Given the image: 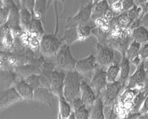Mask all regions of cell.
<instances>
[{
	"label": "cell",
	"instance_id": "6da1fadb",
	"mask_svg": "<svg viewBox=\"0 0 148 119\" xmlns=\"http://www.w3.org/2000/svg\"><path fill=\"white\" fill-rule=\"evenodd\" d=\"M83 79L82 75L76 70L66 71L64 85V96L70 103L76 98L81 96V82Z\"/></svg>",
	"mask_w": 148,
	"mask_h": 119
},
{
	"label": "cell",
	"instance_id": "7a4b0ae2",
	"mask_svg": "<svg viewBox=\"0 0 148 119\" xmlns=\"http://www.w3.org/2000/svg\"><path fill=\"white\" fill-rule=\"evenodd\" d=\"M77 59L71 52L69 44L63 43L55 55V64L56 68L64 71L75 70Z\"/></svg>",
	"mask_w": 148,
	"mask_h": 119
},
{
	"label": "cell",
	"instance_id": "3957f363",
	"mask_svg": "<svg viewBox=\"0 0 148 119\" xmlns=\"http://www.w3.org/2000/svg\"><path fill=\"white\" fill-rule=\"evenodd\" d=\"M62 39H59L57 34H45L42 37L40 42V54L45 57H53L56 55L62 45Z\"/></svg>",
	"mask_w": 148,
	"mask_h": 119
},
{
	"label": "cell",
	"instance_id": "277c9868",
	"mask_svg": "<svg viewBox=\"0 0 148 119\" xmlns=\"http://www.w3.org/2000/svg\"><path fill=\"white\" fill-rule=\"evenodd\" d=\"M123 88H125V85L119 80L108 83L99 95L103 100L104 106H111L116 104L119 95Z\"/></svg>",
	"mask_w": 148,
	"mask_h": 119
},
{
	"label": "cell",
	"instance_id": "5b68a950",
	"mask_svg": "<svg viewBox=\"0 0 148 119\" xmlns=\"http://www.w3.org/2000/svg\"><path fill=\"white\" fill-rule=\"evenodd\" d=\"M96 58L99 66L108 67L115 62L114 49L107 45L101 44L99 42L95 43Z\"/></svg>",
	"mask_w": 148,
	"mask_h": 119
},
{
	"label": "cell",
	"instance_id": "8992f818",
	"mask_svg": "<svg viewBox=\"0 0 148 119\" xmlns=\"http://www.w3.org/2000/svg\"><path fill=\"white\" fill-rule=\"evenodd\" d=\"M147 74L145 68L144 61L137 66L134 73L129 77L125 86V89H136L137 90H142L146 86Z\"/></svg>",
	"mask_w": 148,
	"mask_h": 119
},
{
	"label": "cell",
	"instance_id": "52a82bcc",
	"mask_svg": "<svg viewBox=\"0 0 148 119\" xmlns=\"http://www.w3.org/2000/svg\"><path fill=\"white\" fill-rule=\"evenodd\" d=\"M93 6L94 3L90 1L84 6H82L73 17L67 19V26H77L89 22L91 20V14Z\"/></svg>",
	"mask_w": 148,
	"mask_h": 119
},
{
	"label": "cell",
	"instance_id": "ba28073f",
	"mask_svg": "<svg viewBox=\"0 0 148 119\" xmlns=\"http://www.w3.org/2000/svg\"><path fill=\"white\" fill-rule=\"evenodd\" d=\"M110 33V32H109ZM131 34H124V35L120 36H108V38L107 39L106 45L109 46L114 50L119 51L121 55H125L128 46H130V43L133 41Z\"/></svg>",
	"mask_w": 148,
	"mask_h": 119
},
{
	"label": "cell",
	"instance_id": "9c48e42d",
	"mask_svg": "<svg viewBox=\"0 0 148 119\" xmlns=\"http://www.w3.org/2000/svg\"><path fill=\"white\" fill-rule=\"evenodd\" d=\"M105 68L106 67L99 66L95 70L94 74L90 81V85L95 91L97 96L101 94L108 83L107 80V69Z\"/></svg>",
	"mask_w": 148,
	"mask_h": 119
},
{
	"label": "cell",
	"instance_id": "30bf717a",
	"mask_svg": "<svg viewBox=\"0 0 148 119\" xmlns=\"http://www.w3.org/2000/svg\"><path fill=\"white\" fill-rule=\"evenodd\" d=\"M23 100L17 92L14 86L1 91L0 95V109L1 110L7 109L13 104Z\"/></svg>",
	"mask_w": 148,
	"mask_h": 119
},
{
	"label": "cell",
	"instance_id": "8fae6325",
	"mask_svg": "<svg viewBox=\"0 0 148 119\" xmlns=\"http://www.w3.org/2000/svg\"><path fill=\"white\" fill-rule=\"evenodd\" d=\"M66 71L56 68L51 78V89L57 98L64 95V85Z\"/></svg>",
	"mask_w": 148,
	"mask_h": 119
},
{
	"label": "cell",
	"instance_id": "7c38bea8",
	"mask_svg": "<svg viewBox=\"0 0 148 119\" xmlns=\"http://www.w3.org/2000/svg\"><path fill=\"white\" fill-rule=\"evenodd\" d=\"M15 45V37L12 29L7 23L1 25V46L2 51L13 52Z\"/></svg>",
	"mask_w": 148,
	"mask_h": 119
},
{
	"label": "cell",
	"instance_id": "4fadbf2b",
	"mask_svg": "<svg viewBox=\"0 0 148 119\" xmlns=\"http://www.w3.org/2000/svg\"><path fill=\"white\" fill-rule=\"evenodd\" d=\"M98 66L99 65L97 63L96 55H90L89 56L82 58V59H78L75 70L83 75L95 71Z\"/></svg>",
	"mask_w": 148,
	"mask_h": 119
},
{
	"label": "cell",
	"instance_id": "5bb4252c",
	"mask_svg": "<svg viewBox=\"0 0 148 119\" xmlns=\"http://www.w3.org/2000/svg\"><path fill=\"white\" fill-rule=\"evenodd\" d=\"M56 97V96L53 93L51 89L44 86H39L34 89V100L39 101L44 105L51 107Z\"/></svg>",
	"mask_w": 148,
	"mask_h": 119
},
{
	"label": "cell",
	"instance_id": "9a60e30c",
	"mask_svg": "<svg viewBox=\"0 0 148 119\" xmlns=\"http://www.w3.org/2000/svg\"><path fill=\"white\" fill-rule=\"evenodd\" d=\"M80 91H81V98L82 99L83 102L85 104L86 107L90 109L96 101L97 98V95L90 86V85L86 80H84V78L81 82Z\"/></svg>",
	"mask_w": 148,
	"mask_h": 119
},
{
	"label": "cell",
	"instance_id": "2e32d148",
	"mask_svg": "<svg viewBox=\"0 0 148 119\" xmlns=\"http://www.w3.org/2000/svg\"><path fill=\"white\" fill-rule=\"evenodd\" d=\"M20 78H22L14 69H1V91L11 87Z\"/></svg>",
	"mask_w": 148,
	"mask_h": 119
},
{
	"label": "cell",
	"instance_id": "e0dca14e",
	"mask_svg": "<svg viewBox=\"0 0 148 119\" xmlns=\"http://www.w3.org/2000/svg\"><path fill=\"white\" fill-rule=\"evenodd\" d=\"M17 92L23 100H33L34 97V89L23 78H20L14 85Z\"/></svg>",
	"mask_w": 148,
	"mask_h": 119
},
{
	"label": "cell",
	"instance_id": "ac0fdd59",
	"mask_svg": "<svg viewBox=\"0 0 148 119\" xmlns=\"http://www.w3.org/2000/svg\"><path fill=\"white\" fill-rule=\"evenodd\" d=\"M96 27V23L92 20H90L88 23L84 24V25L76 26L78 42H82V41L86 40L87 39L90 37L92 31Z\"/></svg>",
	"mask_w": 148,
	"mask_h": 119
},
{
	"label": "cell",
	"instance_id": "d6986e66",
	"mask_svg": "<svg viewBox=\"0 0 148 119\" xmlns=\"http://www.w3.org/2000/svg\"><path fill=\"white\" fill-rule=\"evenodd\" d=\"M110 10V7L108 5L107 0H103L99 2L95 3L94 6L92 8L91 20L96 22L97 19L103 18Z\"/></svg>",
	"mask_w": 148,
	"mask_h": 119
},
{
	"label": "cell",
	"instance_id": "ffe728a7",
	"mask_svg": "<svg viewBox=\"0 0 148 119\" xmlns=\"http://www.w3.org/2000/svg\"><path fill=\"white\" fill-rule=\"evenodd\" d=\"M90 119H104V104L99 95H98L93 105L90 108Z\"/></svg>",
	"mask_w": 148,
	"mask_h": 119
},
{
	"label": "cell",
	"instance_id": "44dd1931",
	"mask_svg": "<svg viewBox=\"0 0 148 119\" xmlns=\"http://www.w3.org/2000/svg\"><path fill=\"white\" fill-rule=\"evenodd\" d=\"M130 61L127 59L125 55H121V62L120 65V74H119V80L122 84L126 86L127 80H128L130 77Z\"/></svg>",
	"mask_w": 148,
	"mask_h": 119
},
{
	"label": "cell",
	"instance_id": "7402d4cb",
	"mask_svg": "<svg viewBox=\"0 0 148 119\" xmlns=\"http://www.w3.org/2000/svg\"><path fill=\"white\" fill-rule=\"evenodd\" d=\"M34 15L25 6L20 8V23L24 31H30Z\"/></svg>",
	"mask_w": 148,
	"mask_h": 119
},
{
	"label": "cell",
	"instance_id": "603a6c76",
	"mask_svg": "<svg viewBox=\"0 0 148 119\" xmlns=\"http://www.w3.org/2000/svg\"><path fill=\"white\" fill-rule=\"evenodd\" d=\"M73 111L72 106L71 103L64 98L61 96L59 98V118H68Z\"/></svg>",
	"mask_w": 148,
	"mask_h": 119
},
{
	"label": "cell",
	"instance_id": "cb8c5ba5",
	"mask_svg": "<svg viewBox=\"0 0 148 119\" xmlns=\"http://www.w3.org/2000/svg\"><path fill=\"white\" fill-rule=\"evenodd\" d=\"M131 36L133 40H136L141 44L148 43V29L142 26L131 30Z\"/></svg>",
	"mask_w": 148,
	"mask_h": 119
},
{
	"label": "cell",
	"instance_id": "d4e9b609",
	"mask_svg": "<svg viewBox=\"0 0 148 119\" xmlns=\"http://www.w3.org/2000/svg\"><path fill=\"white\" fill-rule=\"evenodd\" d=\"M47 10H48L47 0H36L35 8H34V18L45 21Z\"/></svg>",
	"mask_w": 148,
	"mask_h": 119
},
{
	"label": "cell",
	"instance_id": "484cf974",
	"mask_svg": "<svg viewBox=\"0 0 148 119\" xmlns=\"http://www.w3.org/2000/svg\"><path fill=\"white\" fill-rule=\"evenodd\" d=\"M62 40L64 43L73 44L75 42H78L77 32H76V26H67L64 35L62 37Z\"/></svg>",
	"mask_w": 148,
	"mask_h": 119
},
{
	"label": "cell",
	"instance_id": "4316f807",
	"mask_svg": "<svg viewBox=\"0 0 148 119\" xmlns=\"http://www.w3.org/2000/svg\"><path fill=\"white\" fill-rule=\"evenodd\" d=\"M120 74V65L115 61L107 68V80L108 83H112L117 80V77Z\"/></svg>",
	"mask_w": 148,
	"mask_h": 119
},
{
	"label": "cell",
	"instance_id": "83f0119b",
	"mask_svg": "<svg viewBox=\"0 0 148 119\" xmlns=\"http://www.w3.org/2000/svg\"><path fill=\"white\" fill-rule=\"evenodd\" d=\"M141 44L136 40H133L130 43V46H128L127 49L125 52V56L127 57L130 61H131L132 59L136 57L139 55L140 48H141Z\"/></svg>",
	"mask_w": 148,
	"mask_h": 119
},
{
	"label": "cell",
	"instance_id": "f1b7e54d",
	"mask_svg": "<svg viewBox=\"0 0 148 119\" xmlns=\"http://www.w3.org/2000/svg\"><path fill=\"white\" fill-rule=\"evenodd\" d=\"M30 32H32L36 34V35L42 37V36L45 34V29L42 26V21L39 19L34 18L33 19L32 24H31V27H30Z\"/></svg>",
	"mask_w": 148,
	"mask_h": 119
},
{
	"label": "cell",
	"instance_id": "f546056e",
	"mask_svg": "<svg viewBox=\"0 0 148 119\" xmlns=\"http://www.w3.org/2000/svg\"><path fill=\"white\" fill-rule=\"evenodd\" d=\"M74 113L76 118L78 119H88L90 118V109L85 105H83L82 107H79L76 109H75Z\"/></svg>",
	"mask_w": 148,
	"mask_h": 119
},
{
	"label": "cell",
	"instance_id": "4dcf8cb0",
	"mask_svg": "<svg viewBox=\"0 0 148 119\" xmlns=\"http://www.w3.org/2000/svg\"><path fill=\"white\" fill-rule=\"evenodd\" d=\"M10 8L5 4L2 3L1 9H0V22L1 25L7 23L8 20L10 17Z\"/></svg>",
	"mask_w": 148,
	"mask_h": 119
},
{
	"label": "cell",
	"instance_id": "1f68e13d",
	"mask_svg": "<svg viewBox=\"0 0 148 119\" xmlns=\"http://www.w3.org/2000/svg\"><path fill=\"white\" fill-rule=\"evenodd\" d=\"M24 80H25L28 84H30L34 89H37L38 87L41 86V81H40V76L39 74H35V75H31L30 76H27Z\"/></svg>",
	"mask_w": 148,
	"mask_h": 119
},
{
	"label": "cell",
	"instance_id": "d6a6232c",
	"mask_svg": "<svg viewBox=\"0 0 148 119\" xmlns=\"http://www.w3.org/2000/svg\"><path fill=\"white\" fill-rule=\"evenodd\" d=\"M36 0H22V6H25L27 9H28L34 17V8H35Z\"/></svg>",
	"mask_w": 148,
	"mask_h": 119
},
{
	"label": "cell",
	"instance_id": "836d02e7",
	"mask_svg": "<svg viewBox=\"0 0 148 119\" xmlns=\"http://www.w3.org/2000/svg\"><path fill=\"white\" fill-rule=\"evenodd\" d=\"M139 56L142 61L148 58V43H145L141 44L139 51Z\"/></svg>",
	"mask_w": 148,
	"mask_h": 119
},
{
	"label": "cell",
	"instance_id": "e575fe53",
	"mask_svg": "<svg viewBox=\"0 0 148 119\" xmlns=\"http://www.w3.org/2000/svg\"><path fill=\"white\" fill-rule=\"evenodd\" d=\"M123 5V10L127 11V10L131 9L135 5L134 0H122Z\"/></svg>",
	"mask_w": 148,
	"mask_h": 119
},
{
	"label": "cell",
	"instance_id": "d590c367",
	"mask_svg": "<svg viewBox=\"0 0 148 119\" xmlns=\"http://www.w3.org/2000/svg\"><path fill=\"white\" fill-rule=\"evenodd\" d=\"M139 23L140 26H142L148 29V13L144 14L139 18Z\"/></svg>",
	"mask_w": 148,
	"mask_h": 119
},
{
	"label": "cell",
	"instance_id": "8d00e7d4",
	"mask_svg": "<svg viewBox=\"0 0 148 119\" xmlns=\"http://www.w3.org/2000/svg\"><path fill=\"white\" fill-rule=\"evenodd\" d=\"M148 111V95H147V97L145 98V100H144L143 104L141 105V109H140L139 112L141 115L145 114Z\"/></svg>",
	"mask_w": 148,
	"mask_h": 119
},
{
	"label": "cell",
	"instance_id": "74e56055",
	"mask_svg": "<svg viewBox=\"0 0 148 119\" xmlns=\"http://www.w3.org/2000/svg\"><path fill=\"white\" fill-rule=\"evenodd\" d=\"M141 10H142V11H141V16H143L144 14L148 13V0L141 6Z\"/></svg>",
	"mask_w": 148,
	"mask_h": 119
},
{
	"label": "cell",
	"instance_id": "f35d334b",
	"mask_svg": "<svg viewBox=\"0 0 148 119\" xmlns=\"http://www.w3.org/2000/svg\"><path fill=\"white\" fill-rule=\"evenodd\" d=\"M147 0H134L135 2V5L136 6H139V7H141L145 2H147Z\"/></svg>",
	"mask_w": 148,
	"mask_h": 119
},
{
	"label": "cell",
	"instance_id": "ab89813d",
	"mask_svg": "<svg viewBox=\"0 0 148 119\" xmlns=\"http://www.w3.org/2000/svg\"><path fill=\"white\" fill-rule=\"evenodd\" d=\"M56 2H63V0H47V8H49L50 5L52 3H56Z\"/></svg>",
	"mask_w": 148,
	"mask_h": 119
},
{
	"label": "cell",
	"instance_id": "60d3db41",
	"mask_svg": "<svg viewBox=\"0 0 148 119\" xmlns=\"http://www.w3.org/2000/svg\"><path fill=\"white\" fill-rule=\"evenodd\" d=\"M122 0H107V2H108V5H110V6H112L113 5H114V4L117 3V2H121Z\"/></svg>",
	"mask_w": 148,
	"mask_h": 119
},
{
	"label": "cell",
	"instance_id": "b9f144b4",
	"mask_svg": "<svg viewBox=\"0 0 148 119\" xmlns=\"http://www.w3.org/2000/svg\"><path fill=\"white\" fill-rule=\"evenodd\" d=\"M144 65H145V68L146 70L147 74L148 75V58L144 61Z\"/></svg>",
	"mask_w": 148,
	"mask_h": 119
},
{
	"label": "cell",
	"instance_id": "7bdbcfd3",
	"mask_svg": "<svg viewBox=\"0 0 148 119\" xmlns=\"http://www.w3.org/2000/svg\"><path fill=\"white\" fill-rule=\"evenodd\" d=\"M14 1L16 2V4L18 5V7L21 8V5H22V0H14Z\"/></svg>",
	"mask_w": 148,
	"mask_h": 119
},
{
	"label": "cell",
	"instance_id": "ee69618b",
	"mask_svg": "<svg viewBox=\"0 0 148 119\" xmlns=\"http://www.w3.org/2000/svg\"><path fill=\"white\" fill-rule=\"evenodd\" d=\"M140 118H148V111L146 112V113H145V114L141 115Z\"/></svg>",
	"mask_w": 148,
	"mask_h": 119
},
{
	"label": "cell",
	"instance_id": "f6af8a7d",
	"mask_svg": "<svg viewBox=\"0 0 148 119\" xmlns=\"http://www.w3.org/2000/svg\"><path fill=\"white\" fill-rule=\"evenodd\" d=\"M90 2H92L93 3H97V2H101V1H103V0H90Z\"/></svg>",
	"mask_w": 148,
	"mask_h": 119
}]
</instances>
